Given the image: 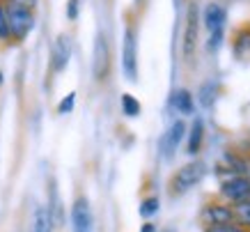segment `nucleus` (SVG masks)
I'll return each instance as SVG.
<instances>
[{"mask_svg": "<svg viewBox=\"0 0 250 232\" xmlns=\"http://www.w3.org/2000/svg\"><path fill=\"white\" fill-rule=\"evenodd\" d=\"M5 16H7L9 39H14V42H23V39L30 35L32 28H35V12L30 7H25V5H19V2L7 0Z\"/></svg>", "mask_w": 250, "mask_h": 232, "instance_id": "1", "label": "nucleus"}, {"mask_svg": "<svg viewBox=\"0 0 250 232\" xmlns=\"http://www.w3.org/2000/svg\"><path fill=\"white\" fill-rule=\"evenodd\" d=\"M110 74V46L104 32H99L94 39V51H92V76L94 81L104 83Z\"/></svg>", "mask_w": 250, "mask_h": 232, "instance_id": "2", "label": "nucleus"}, {"mask_svg": "<svg viewBox=\"0 0 250 232\" xmlns=\"http://www.w3.org/2000/svg\"><path fill=\"white\" fill-rule=\"evenodd\" d=\"M207 172V165L202 163V161H193V163H186L184 168H179V170L174 172L172 177V188L177 191V193H184V191H188V188H193L197 184V182L205 177Z\"/></svg>", "mask_w": 250, "mask_h": 232, "instance_id": "3", "label": "nucleus"}, {"mask_svg": "<svg viewBox=\"0 0 250 232\" xmlns=\"http://www.w3.org/2000/svg\"><path fill=\"white\" fill-rule=\"evenodd\" d=\"M136 30L133 25H126L124 30V53H122V62H124V74L129 81L138 78V51H136Z\"/></svg>", "mask_w": 250, "mask_h": 232, "instance_id": "4", "label": "nucleus"}, {"mask_svg": "<svg viewBox=\"0 0 250 232\" xmlns=\"http://www.w3.org/2000/svg\"><path fill=\"white\" fill-rule=\"evenodd\" d=\"M71 228L74 232H92L94 230V218H92V209L87 198H76L74 207H71Z\"/></svg>", "mask_w": 250, "mask_h": 232, "instance_id": "5", "label": "nucleus"}, {"mask_svg": "<svg viewBox=\"0 0 250 232\" xmlns=\"http://www.w3.org/2000/svg\"><path fill=\"white\" fill-rule=\"evenodd\" d=\"M223 198H228L229 202H248L250 200V180L248 177H232L220 186Z\"/></svg>", "mask_w": 250, "mask_h": 232, "instance_id": "6", "label": "nucleus"}, {"mask_svg": "<svg viewBox=\"0 0 250 232\" xmlns=\"http://www.w3.org/2000/svg\"><path fill=\"white\" fill-rule=\"evenodd\" d=\"M184 136H186V124L182 120H177L161 138V154H163V159H172V154L179 147V142L184 140Z\"/></svg>", "mask_w": 250, "mask_h": 232, "instance_id": "7", "label": "nucleus"}, {"mask_svg": "<svg viewBox=\"0 0 250 232\" xmlns=\"http://www.w3.org/2000/svg\"><path fill=\"white\" fill-rule=\"evenodd\" d=\"M69 58H71V37L69 35H58L53 44V71H62V69L67 67Z\"/></svg>", "mask_w": 250, "mask_h": 232, "instance_id": "8", "label": "nucleus"}, {"mask_svg": "<svg viewBox=\"0 0 250 232\" xmlns=\"http://www.w3.org/2000/svg\"><path fill=\"white\" fill-rule=\"evenodd\" d=\"M205 25L209 35H216V32H223V25H225V9L220 7L218 2H209L205 9Z\"/></svg>", "mask_w": 250, "mask_h": 232, "instance_id": "9", "label": "nucleus"}, {"mask_svg": "<svg viewBox=\"0 0 250 232\" xmlns=\"http://www.w3.org/2000/svg\"><path fill=\"white\" fill-rule=\"evenodd\" d=\"M195 37H197V9L195 5H190L188 19H186V32H184V55L190 58V53L195 48Z\"/></svg>", "mask_w": 250, "mask_h": 232, "instance_id": "10", "label": "nucleus"}, {"mask_svg": "<svg viewBox=\"0 0 250 232\" xmlns=\"http://www.w3.org/2000/svg\"><path fill=\"white\" fill-rule=\"evenodd\" d=\"M205 216L207 221H211V225H223V223H232L234 211L229 207H223V205H211V207H207Z\"/></svg>", "mask_w": 250, "mask_h": 232, "instance_id": "11", "label": "nucleus"}, {"mask_svg": "<svg viewBox=\"0 0 250 232\" xmlns=\"http://www.w3.org/2000/svg\"><path fill=\"white\" fill-rule=\"evenodd\" d=\"M51 230H53V221H51L48 207H37V209H35V216H32L30 232H51Z\"/></svg>", "mask_w": 250, "mask_h": 232, "instance_id": "12", "label": "nucleus"}, {"mask_svg": "<svg viewBox=\"0 0 250 232\" xmlns=\"http://www.w3.org/2000/svg\"><path fill=\"white\" fill-rule=\"evenodd\" d=\"M172 106L177 108L179 113H184V115H190L193 113V94H190L188 90H177L172 94Z\"/></svg>", "mask_w": 250, "mask_h": 232, "instance_id": "13", "label": "nucleus"}, {"mask_svg": "<svg viewBox=\"0 0 250 232\" xmlns=\"http://www.w3.org/2000/svg\"><path fill=\"white\" fill-rule=\"evenodd\" d=\"M202 138H205V127H202V120H195L193 127H190L188 134V154H197L200 147H202Z\"/></svg>", "mask_w": 250, "mask_h": 232, "instance_id": "14", "label": "nucleus"}, {"mask_svg": "<svg viewBox=\"0 0 250 232\" xmlns=\"http://www.w3.org/2000/svg\"><path fill=\"white\" fill-rule=\"evenodd\" d=\"M234 51L241 55V53H250V23L243 25L241 30L236 32L234 37Z\"/></svg>", "mask_w": 250, "mask_h": 232, "instance_id": "15", "label": "nucleus"}, {"mask_svg": "<svg viewBox=\"0 0 250 232\" xmlns=\"http://www.w3.org/2000/svg\"><path fill=\"white\" fill-rule=\"evenodd\" d=\"M122 111L126 117H138L140 115V104H138V99L133 94H124L122 97Z\"/></svg>", "mask_w": 250, "mask_h": 232, "instance_id": "16", "label": "nucleus"}, {"mask_svg": "<svg viewBox=\"0 0 250 232\" xmlns=\"http://www.w3.org/2000/svg\"><path fill=\"white\" fill-rule=\"evenodd\" d=\"M156 211H159V198H147V200H143V205H140V216L149 218V216H154Z\"/></svg>", "mask_w": 250, "mask_h": 232, "instance_id": "17", "label": "nucleus"}, {"mask_svg": "<svg viewBox=\"0 0 250 232\" xmlns=\"http://www.w3.org/2000/svg\"><path fill=\"white\" fill-rule=\"evenodd\" d=\"M232 211H234V216L241 218L243 223H250V200L248 202H239L236 209H232Z\"/></svg>", "mask_w": 250, "mask_h": 232, "instance_id": "18", "label": "nucleus"}, {"mask_svg": "<svg viewBox=\"0 0 250 232\" xmlns=\"http://www.w3.org/2000/svg\"><path fill=\"white\" fill-rule=\"evenodd\" d=\"M74 101H76V94H74V92H69L67 97L60 101V106H58V113H62V115H64V113H71V108H74Z\"/></svg>", "mask_w": 250, "mask_h": 232, "instance_id": "19", "label": "nucleus"}, {"mask_svg": "<svg viewBox=\"0 0 250 232\" xmlns=\"http://www.w3.org/2000/svg\"><path fill=\"white\" fill-rule=\"evenodd\" d=\"M0 39H9L7 16H5V5H2V2H0Z\"/></svg>", "mask_w": 250, "mask_h": 232, "instance_id": "20", "label": "nucleus"}, {"mask_svg": "<svg viewBox=\"0 0 250 232\" xmlns=\"http://www.w3.org/2000/svg\"><path fill=\"white\" fill-rule=\"evenodd\" d=\"M200 99H202V106H211L213 101V90H211V83L202 85V92H200Z\"/></svg>", "mask_w": 250, "mask_h": 232, "instance_id": "21", "label": "nucleus"}, {"mask_svg": "<svg viewBox=\"0 0 250 232\" xmlns=\"http://www.w3.org/2000/svg\"><path fill=\"white\" fill-rule=\"evenodd\" d=\"M207 232H243L241 228H236L232 223H223V225H211Z\"/></svg>", "mask_w": 250, "mask_h": 232, "instance_id": "22", "label": "nucleus"}, {"mask_svg": "<svg viewBox=\"0 0 250 232\" xmlns=\"http://www.w3.org/2000/svg\"><path fill=\"white\" fill-rule=\"evenodd\" d=\"M67 16H69V21H76V16H78V0H69V2H67Z\"/></svg>", "mask_w": 250, "mask_h": 232, "instance_id": "23", "label": "nucleus"}, {"mask_svg": "<svg viewBox=\"0 0 250 232\" xmlns=\"http://www.w3.org/2000/svg\"><path fill=\"white\" fill-rule=\"evenodd\" d=\"M12 2H19V5H25V7H35L37 5V0H12Z\"/></svg>", "mask_w": 250, "mask_h": 232, "instance_id": "24", "label": "nucleus"}, {"mask_svg": "<svg viewBox=\"0 0 250 232\" xmlns=\"http://www.w3.org/2000/svg\"><path fill=\"white\" fill-rule=\"evenodd\" d=\"M140 232H156V228H154L152 223H145L143 228H140Z\"/></svg>", "mask_w": 250, "mask_h": 232, "instance_id": "25", "label": "nucleus"}, {"mask_svg": "<svg viewBox=\"0 0 250 232\" xmlns=\"http://www.w3.org/2000/svg\"><path fill=\"white\" fill-rule=\"evenodd\" d=\"M0 85H2V71H0Z\"/></svg>", "mask_w": 250, "mask_h": 232, "instance_id": "26", "label": "nucleus"}]
</instances>
